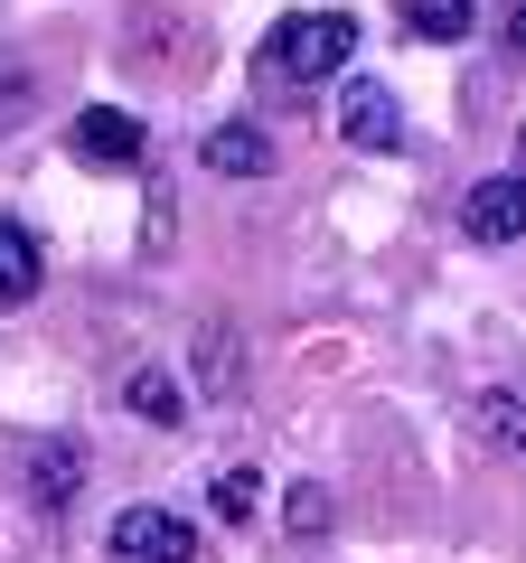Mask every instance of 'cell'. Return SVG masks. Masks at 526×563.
<instances>
[{
  "mask_svg": "<svg viewBox=\"0 0 526 563\" xmlns=\"http://www.w3.org/2000/svg\"><path fill=\"white\" fill-rule=\"evenodd\" d=\"M348 57H358V20L348 10H283L254 47V76H263V95H310V85L348 76Z\"/></svg>",
  "mask_w": 526,
  "mask_h": 563,
  "instance_id": "1",
  "label": "cell"
},
{
  "mask_svg": "<svg viewBox=\"0 0 526 563\" xmlns=\"http://www.w3.org/2000/svg\"><path fill=\"white\" fill-rule=\"evenodd\" d=\"M66 151H76L85 169H142L151 161V122L122 113V103H85V113L66 122Z\"/></svg>",
  "mask_w": 526,
  "mask_h": 563,
  "instance_id": "2",
  "label": "cell"
},
{
  "mask_svg": "<svg viewBox=\"0 0 526 563\" xmlns=\"http://www.w3.org/2000/svg\"><path fill=\"white\" fill-rule=\"evenodd\" d=\"M103 544H113V563H198V526L179 507H122Z\"/></svg>",
  "mask_w": 526,
  "mask_h": 563,
  "instance_id": "3",
  "label": "cell"
},
{
  "mask_svg": "<svg viewBox=\"0 0 526 563\" xmlns=\"http://www.w3.org/2000/svg\"><path fill=\"white\" fill-rule=\"evenodd\" d=\"M339 141L348 151H405V103H395V85H376V76H348L339 85Z\"/></svg>",
  "mask_w": 526,
  "mask_h": 563,
  "instance_id": "4",
  "label": "cell"
},
{
  "mask_svg": "<svg viewBox=\"0 0 526 563\" xmlns=\"http://www.w3.org/2000/svg\"><path fill=\"white\" fill-rule=\"evenodd\" d=\"M461 235L489 244V254H507V244H526V169H498V179H480L461 198Z\"/></svg>",
  "mask_w": 526,
  "mask_h": 563,
  "instance_id": "5",
  "label": "cell"
},
{
  "mask_svg": "<svg viewBox=\"0 0 526 563\" xmlns=\"http://www.w3.org/2000/svg\"><path fill=\"white\" fill-rule=\"evenodd\" d=\"M20 488H29V507H76V488H85V442H66V432H39V442L20 451Z\"/></svg>",
  "mask_w": 526,
  "mask_h": 563,
  "instance_id": "6",
  "label": "cell"
},
{
  "mask_svg": "<svg viewBox=\"0 0 526 563\" xmlns=\"http://www.w3.org/2000/svg\"><path fill=\"white\" fill-rule=\"evenodd\" d=\"M198 161L217 169V179H273V132H263V122H207Z\"/></svg>",
  "mask_w": 526,
  "mask_h": 563,
  "instance_id": "7",
  "label": "cell"
},
{
  "mask_svg": "<svg viewBox=\"0 0 526 563\" xmlns=\"http://www.w3.org/2000/svg\"><path fill=\"white\" fill-rule=\"evenodd\" d=\"M39 282H47L39 235H29L20 217H0V310H29V301H39Z\"/></svg>",
  "mask_w": 526,
  "mask_h": 563,
  "instance_id": "8",
  "label": "cell"
},
{
  "mask_svg": "<svg viewBox=\"0 0 526 563\" xmlns=\"http://www.w3.org/2000/svg\"><path fill=\"white\" fill-rule=\"evenodd\" d=\"M188 376H198L207 404H226V395L244 385V339H235V329H198V347H188Z\"/></svg>",
  "mask_w": 526,
  "mask_h": 563,
  "instance_id": "9",
  "label": "cell"
},
{
  "mask_svg": "<svg viewBox=\"0 0 526 563\" xmlns=\"http://www.w3.org/2000/svg\"><path fill=\"white\" fill-rule=\"evenodd\" d=\"M122 413H142L151 432H179L188 395H179V376H161V366H132V376H122Z\"/></svg>",
  "mask_w": 526,
  "mask_h": 563,
  "instance_id": "10",
  "label": "cell"
},
{
  "mask_svg": "<svg viewBox=\"0 0 526 563\" xmlns=\"http://www.w3.org/2000/svg\"><path fill=\"white\" fill-rule=\"evenodd\" d=\"M470 422H480V451H507V461H526V395L489 385V395H470Z\"/></svg>",
  "mask_w": 526,
  "mask_h": 563,
  "instance_id": "11",
  "label": "cell"
},
{
  "mask_svg": "<svg viewBox=\"0 0 526 563\" xmlns=\"http://www.w3.org/2000/svg\"><path fill=\"white\" fill-rule=\"evenodd\" d=\"M395 10H405V29L432 38V47H461L470 20H480V0H395Z\"/></svg>",
  "mask_w": 526,
  "mask_h": 563,
  "instance_id": "12",
  "label": "cell"
},
{
  "mask_svg": "<svg viewBox=\"0 0 526 563\" xmlns=\"http://www.w3.org/2000/svg\"><path fill=\"white\" fill-rule=\"evenodd\" d=\"M29 113H39V66L20 47H0V132H20Z\"/></svg>",
  "mask_w": 526,
  "mask_h": 563,
  "instance_id": "13",
  "label": "cell"
},
{
  "mask_svg": "<svg viewBox=\"0 0 526 563\" xmlns=\"http://www.w3.org/2000/svg\"><path fill=\"white\" fill-rule=\"evenodd\" d=\"M329 517H339V507H329L320 479H292V488H283V526H292V544H320Z\"/></svg>",
  "mask_w": 526,
  "mask_h": 563,
  "instance_id": "14",
  "label": "cell"
},
{
  "mask_svg": "<svg viewBox=\"0 0 526 563\" xmlns=\"http://www.w3.org/2000/svg\"><path fill=\"white\" fill-rule=\"evenodd\" d=\"M207 507H217V517L226 526H254V507H263V479H254V470H217V488H207Z\"/></svg>",
  "mask_w": 526,
  "mask_h": 563,
  "instance_id": "15",
  "label": "cell"
},
{
  "mask_svg": "<svg viewBox=\"0 0 526 563\" xmlns=\"http://www.w3.org/2000/svg\"><path fill=\"white\" fill-rule=\"evenodd\" d=\"M498 47H507V57H526V0H507V10H498Z\"/></svg>",
  "mask_w": 526,
  "mask_h": 563,
  "instance_id": "16",
  "label": "cell"
},
{
  "mask_svg": "<svg viewBox=\"0 0 526 563\" xmlns=\"http://www.w3.org/2000/svg\"><path fill=\"white\" fill-rule=\"evenodd\" d=\"M517 169H526V122H517Z\"/></svg>",
  "mask_w": 526,
  "mask_h": 563,
  "instance_id": "17",
  "label": "cell"
}]
</instances>
